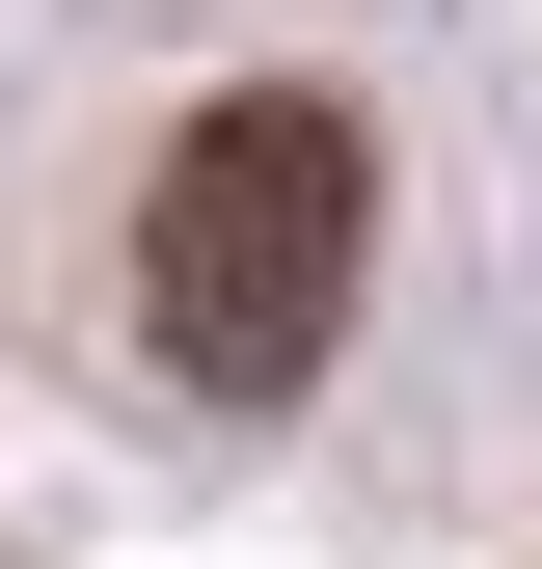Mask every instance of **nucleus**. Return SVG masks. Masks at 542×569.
<instances>
[{"instance_id":"nucleus-1","label":"nucleus","mask_w":542,"mask_h":569,"mask_svg":"<svg viewBox=\"0 0 542 569\" xmlns=\"http://www.w3.org/2000/svg\"><path fill=\"white\" fill-rule=\"evenodd\" d=\"M353 271H380V136L325 82H218L163 163H136V326H163V380L299 407L325 326H353Z\"/></svg>"}]
</instances>
